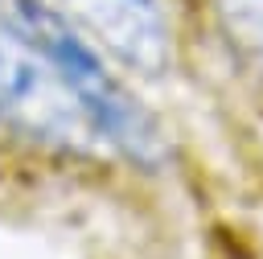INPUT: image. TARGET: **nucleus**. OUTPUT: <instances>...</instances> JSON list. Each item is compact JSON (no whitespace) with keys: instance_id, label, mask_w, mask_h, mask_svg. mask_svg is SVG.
Here are the masks:
<instances>
[{"instance_id":"obj_1","label":"nucleus","mask_w":263,"mask_h":259,"mask_svg":"<svg viewBox=\"0 0 263 259\" xmlns=\"http://www.w3.org/2000/svg\"><path fill=\"white\" fill-rule=\"evenodd\" d=\"M0 119L29 140L66 152H107V140L66 78L29 8L0 0Z\"/></svg>"},{"instance_id":"obj_2","label":"nucleus","mask_w":263,"mask_h":259,"mask_svg":"<svg viewBox=\"0 0 263 259\" xmlns=\"http://www.w3.org/2000/svg\"><path fill=\"white\" fill-rule=\"evenodd\" d=\"M37 16L70 29L95 49H107L127 70L164 74L173 58L168 16L160 0H21Z\"/></svg>"},{"instance_id":"obj_3","label":"nucleus","mask_w":263,"mask_h":259,"mask_svg":"<svg viewBox=\"0 0 263 259\" xmlns=\"http://www.w3.org/2000/svg\"><path fill=\"white\" fill-rule=\"evenodd\" d=\"M218 16L230 41L263 70V0H218Z\"/></svg>"}]
</instances>
